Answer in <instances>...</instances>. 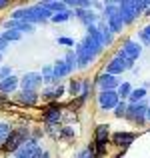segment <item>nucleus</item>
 Listing matches in <instances>:
<instances>
[{"label":"nucleus","instance_id":"32","mask_svg":"<svg viewBox=\"0 0 150 158\" xmlns=\"http://www.w3.org/2000/svg\"><path fill=\"white\" fill-rule=\"evenodd\" d=\"M142 32H144V34H146V36H148V38H150V26H146V28H144V30H142Z\"/></svg>","mask_w":150,"mask_h":158},{"label":"nucleus","instance_id":"2","mask_svg":"<svg viewBox=\"0 0 150 158\" xmlns=\"http://www.w3.org/2000/svg\"><path fill=\"white\" fill-rule=\"evenodd\" d=\"M38 152H42V148L38 146V140L36 138H28L26 142L14 152V156L16 158H34Z\"/></svg>","mask_w":150,"mask_h":158},{"label":"nucleus","instance_id":"34","mask_svg":"<svg viewBox=\"0 0 150 158\" xmlns=\"http://www.w3.org/2000/svg\"><path fill=\"white\" fill-rule=\"evenodd\" d=\"M146 118L150 120V104H148V108H146Z\"/></svg>","mask_w":150,"mask_h":158},{"label":"nucleus","instance_id":"27","mask_svg":"<svg viewBox=\"0 0 150 158\" xmlns=\"http://www.w3.org/2000/svg\"><path fill=\"white\" fill-rule=\"evenodd\" d=\"M0 76H2V80L4 78H8V76H12V72H10V68H8V66H4L2 70H0Z\"/></svg>","mask_w":150,"mask_h":158},{"label":"nucleus","instance_id":"3","mask_svg":"<svg viewBox=\"0 0 150 158\" xmlns=\"http://www.w3.org/2000/svg\"><path fill=\"white\" fill-rule=\"evenodd\" d=\"M140 44H136L134 40H126L124 42V46L118 50V56L116 58H120V60H124V58H130V60H136V58L140 56Z\"/></svg>","mask_w":150,"mask_h":158},{"label":"nucleus","instance_id":"30","mask_svg":"<svg viewBox=\"0 0 150 158\" xmlns=\"http://www.w3.org/2000/svg\"><path fill=\"white\" fill-rule=\"evenodd\" d=\"M138 36H140V40H142V42H144V44H150V38H148V36H146V34H144V32H140V34H138Z\"/></svg>","mask_w":150,"mask_h":158},{"label":"nucleus","instance_id":"26","mask_svg":"<svg viewBox=\"0 0 150 158\" xmlns=\"http://www.w3.org/2000/svg\"><path fill=\"white\" fill-rule=\"evenodd\" d=\"M58 44H64V46H74V40L72 38H66V36H62V38H58Z\"/></svg>","mask_w":150,"mask_h":158},{"label":"nucleus","instance_id":"15","mask_svg":"<svg viewBox=\"0 0 150 158\" xmlns=\"http://www.w3.org/2000/svg\"><path fill=\"white\" fill-rule=\"evenodd\" d=\"M64 64H66V68H68V72H72L74 68H76V52H72V50H68L66 52V60H64Z\"/></svg>","mask_w":150,"mask_h":158},{"label":"nucleus","instance_id":"11","mask_svg":"<svg viewBox=\"0 0 150 158\" xmlns=\"http://www.w3.org/2000/svg\"><path fill=\"white\" fill-rule=\"evenodd\" d=\"M18 76H8V78H4L2 82H0V92H4V94H8V92H14L16 90V86H18Z\"/></svg>","mask_w":150,"mask_h":158},{"label":"nucleus","instance_id":"16","mask_svg":"<svg viewBox=\"0 0 150 158\" xmlns=\"http://www.w3.org/2000/svg\"><path fill=\"white\" fill-rule=\"evenodd\" d=\"M0 36H2V38L6 40L8 44H10V42H16V40H20V38H22V34H20V32H16V30H4Z\"/></svg>","mask_w":150,"mask_h":158},{"label":"nucleus","instance_id":"8","mask_svg":"<svg viewBox=\"0 0 150 158\" xmlns=\"http://www.w3.org/2000/svg\"><path fill=\"white\" fill-rule=\"evenodd\" d=\"M18 102L24 106H34L38 102V92H32V90H22L18 94Z\"/></svg>","mask_w":150,"mask_h":158},{"label":"nucleus","instance_id":"29","mask_svg":"<svg viewBox=\"0 0 150 158\" xmlns=\"http://www.w3.org/2000/svg\"><path fill=\"white\" fill-rule=\"evenodd\" d=\"M6 48H8V42L0 36V54H2V50H6Z\"/></svg>","mask_w":150,"mask_h":158},{"label":"nucleus","instance_id":"10","mask_svg":"<svg viewBox=\"0 0 150 158\" xmlns=\"http://www.w3.org/2000/svg\"><path fill=\"white\" fill-rule=\"evenodd\" d=\"M98 84L102 86V90H114L116 86H118V80H116V76H112V74H100L98 76Z\"/></svg>","mask_w":150,"mask_h":158},{"label":"nucleus","instance_id":"31","mask_svg":"<svg viewBox=\"0 0 150 158\" xmlns=\"http://www.w3.org/2000/svg\"><path fill=\"white\" fill-rule=\"evenodd\" d=\"M34 158H48V152H38Z\"/></svg>","mask_w":150,"mask_h":158},{"label":"nucleus","instance_id":"14","mask_svg":"<svg viewBox=\"0 0 150 158\" xmlns=\"http://www.w3.org/2000/svg\"><path fill=\"white\" fill-rule=\"evenodd\" d=\"M146 108H148V104H144V102H136V116H134V122L136 124H144V118H146Z\"/></svg>","mask_w":150,"mask_h":158},{"label":"nucleus","instance_id":"22","mask_svg":"<svg viewBox=\"0 0 150 158\" xmlns=\"http://www.w3.org/2000/svg\"><path fill=\"white\" fill-rule=\"evenodd\" d=\"M80 84L82 82H78V80H72L70 82V94H72V96H80Z\"/></svg>","mask_w":150,"mask_h":158},{"label":"nucleus","instance_id":"17","mask_svg":"<svg viewBox=\"0 0 150 158\" xmlns=\"http://www.w3.org/2000/svg\"><path fill=\"white\" fill-rule=\"evenodd\" d=\"M12 132V128H10V124H6V122H0V146L4 144V140L8 138V134Z\"/></svg>","mask_w":150,"mask_h":158},{"label":"nucleus","instance_id":"20","mask_svg":"<svg viewBox=\"0 0 150 158\" xmlns=\"http://www.w3.org/2000/svg\"><path fill=\"white\" fill-rule=\"evenodd\" d=\"M70 16H72V12H70V10H66V12H58V14H54V16H52L50 20L58 24V22H66V20L70 18Z\"/></svg>","mask_w":150,"mask_h":158},{"label":"nucleus","instance_id":"4","mask_svg":"<svg viewBox=\"0 0 150 158\" xmlns=\"http://www.w3.org/2000/svg\"><path fill=\"white\" fill-rule=\"evenodd\" d=\"M20 84H22V90H32V92H36V90L42 86V76H40V72H28V74L22 76Z\"/></svg>","mask_w":150,"mask_h":158},{"label":"nucleus","instance_id":"35","mask_svg":"<svg viewBox=\"0 0 150 158\" xmlns=\"http://www.w3.org/2000/svg\"><path fill=\"white\" fill-rule=\"evenodd\" d=\"M0 60H2V54H0Z\"/></svg>","mask_w":150,"mask_h":158},{"label":"nucleus","instance_id":"12","mask_svg":"<svg viewBox=\"0 0 150 158\" xmlns=\"http://www.w3.org/2000/svg\"><path fill=\"white\" fill-rule=\"evenodd\" d=\"M52 70H54V82H58L60 78H64L66 74H70L68 68H66V64H64V60H58L56 64L52 66Z\"/></svg>","mask_w":150,"mask_h":158},{"label":"nucleus","instance_id":"23","mask_svg":"<svg viewBox=\"0 0 150 158\" xmlns=\"http://www.w3.org/2000/svg\"><path fill=\"white\" fill-rule=\"evenodd\" d=\"M126 106H128V104H124V102H118V104H116V108H114V114L118 116V118L126 116Z\"/></svg>","mask_w":150,"mask_h":158},{"label":"nucleus","instance_id":"1","mask_svg":"<svg viewBox=\"0 0 150 158\" xmlns=\"http://www.w3.org/2000/svg\"><path fill=\"white\" fill-rule=\"evenodd\" d=\"M26 140H28V128L20 126V128H16V130H12L10 134H8V138L4 140V144H2V150L6 152V154L16 152L24 142H26Z\"/></svg>","mask_w":150,"mask_h":158},{"label":"nucleus","instance_id":"25","mask_svg":"<svg viewBox=\"0 0 150 158\" xmlns=\"http://www.w3.org/2000/svg\"><path fill=\"white\" fill-rule=\"evenodd\" d=\"M62 94H64V86H56V88H52V94H50V98H60Z\"/></svg>","mask_w":150,"mask_h":158},{"label":"nucleus","instance_id":"33","mask_svg":"<svg viewBox=\"0 0 150 158\" xmlns=\"http://www.w3.org/2000/svg\"><path fill=\"white\" fill-rule=\"evenodd\" d=\"M8 6V2H6V0H0V8H6Z\"/></svg>","mask_w":150,"mask_h":158},{"label":"nucleus","instance_id":"19","mask_svg":"<svg viewBox=\"0 0 150 158\" xmlns=\"http://www.w3.org/2000/svg\"><path fill=\"white\" fill-rule=\"evenodd\" d=\"M40 76H42V82H52L54 80V70H52V66H44L42 72H40Z\"/></svg>","mask_w":150,"mask_h":158},{"label":"nucleus","instance_id":"5","mask_svg":"<svg viewBox=\"0 0 150 158\" xmlns=\"http://www.w3.org/2000/svg\"><path fill=\"white\" fill-rule=\"evenodd\" d=\"M98 102L102 110H112L118 104V94H116V90H102L98 96Z\"/></svg>","mask_w":150,"mask_h":158},{"label":"nucleus","instance_id":"7","mask_svg":"<svg viewBox=\"0 0 150 158\" xmlns=\"http://www.w3.org/2000/svg\"><path fill=\"white\" fill-rule=\"evenodd\" d=\"M134 138H136V134H132V132H114L112 134V142L118 144V146H128Z\"/></svg>","mask_w":150,"mask_h":158},{"label":"nucleus","instance_id":"13","mask_svg":"<svg viewBox=\"0 0 150 158\" xmlns=\"http://www.w3.org/2000/svg\"><path fill=\"white\" fill-rule=\"evenodd\" d=\"M122 70H124V64H122L120 58H112V62L106 66V74H112V76H114V74H120Z\"/></svg>","mask_w":150,"mask_h":158},{"label":"nucleus","instance_id":"6","mask_svg":"<svg viewBox=\"0 0 150 158\" xmlns=\"http://www.w3.org/2000/svg\"><path fill=\"white\" fill-rule=\"evenodd\" d=\"M42 118H44V124H46V126H56V124L60 122V106H58L56 102L48 104L46 110H44V114H42Z\"/></svg>","mask_w":150,"mask_h":158},{"label":"nucleus","instance_id":"24","mask_svg":"<svg viewBox=\"0 0 150 158\" xmlns=\"http://www.w3.org/2000/svg\"><path fill=\"white\" fill-rule=\"evenodd\" d=\"M58 136H60V138H72V136H74V130H72V128H68V126H64V128H60V130H58Z\"/></svg>","mask_w":150,"mask_h":158},{"label":"nucleus","instance_id":"21","mask_svg":"<svg viewBox=\"0 0 150 158\" xmlns=\"http://www.w3.org/2000/svg\"><path fill=\"white\" fill-rule=\"evenodd\" d=\"M130 90H132V88H130V84H128V82H122V84L118 86V92H116V94L124 98V96H130Z\"/></svg>","mask_w":150,"mask_h":158},{"label":"nucleus","instance_id":"9","mask_svg":"<svg viewBox=\"0 0 150 158\" xmlns=\"http://www.w3.org/2000/svg\"><path fill=\"white\" fill-rule=\"evenodd\" d=\"M106 20H108V24H106V26L110 28V32H120V30H122L124 22H122V18H120L118 10H116V12H112V14H108V16H106Z\"/></svg>","mask_w":150,"mask_h":158},{"label":"nucleus","instance_id":"18","mask_svg":"<svg viewBox=\"0 0 150 158\" xmlns=\"http://www.w3.org/2000/svg\"><path fill=\"white\" fill-rule=\"evenodd\" d=\"M144 96H146V88H136V90H132V92H130V100H132V104H136L138 100H142Z\"/></svg>","mask_w":150,"mask_h":158},{"label":"nucleus","instance_id":"28","mask_svg":"<svg viewBox=\"0 0 150 158\" xmlns=\"http://www.w3.org/2000/svg\"><path fill=\"white\" fill-rule=\"evenodd\" d=\"M122 64H124V70H126V68H132V66H134V60H130V58H124Z\"/></svg>","mask_w":150,"mask_h":158}]
</instances>
